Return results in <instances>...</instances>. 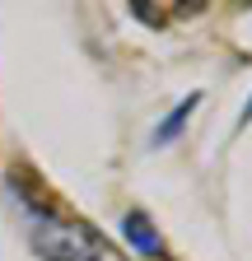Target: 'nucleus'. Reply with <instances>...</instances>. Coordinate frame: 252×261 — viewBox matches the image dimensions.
<instances>
[{
    "label": "nucleus",
    "mask_w": 252,
    "mask_h": 261,
    "mask_svg": "<svg viewBox=\"0 0 252 261\" xmlns=\"http://www.w3.org/2000/svg\"><path fill=\"white\" fill-rule=\"evenodd\" d=\"M28 243L42 261H126L93 224L84 219H61L52 210H33Z\"/></svg>",
    "instance_id": "nucleus-1"
},
{
    "label": "nucleus",
    "mask_w": 252,
    "mask_h": 261,
    "mask_svg": "<svg viewBox=\"0 0 252 261\" xmlns=\"http://www.w3.org/2000/svg\"><path fill=\"white\" fill-rule=\"evenodd\" d=\"M196 103H201V98H196V93H192V98H182V103L173 108V117H168V121H164L159 130H154V140H159V145H168V140L178 136V130H182V121H187V117H192V112H196Z\"/></svg>",
    "instance_id": "nucleus-3"
},
{
    "label": "nucleus",
    "mask_w": 252,
    "mask_h": 261,
    "mask_svg": "<svg viewBox=\"0 0 252 261\" xmlns=\"http://www.w3.org/2000/svg\"><path fill=\"white\" fill-rule=\"evenodd\" d=\"M247 117H252V103H247V112H243V121H247Z\"/></svg>",
    "instance_id": "nucleus-4"
},
{
    "label": "nucleus",
    "mask_w": 252,
    "mask_h": 261,
    "mask_svg": "<svg viewBox=\"0 0 252 261\" xmlns=\"http://www.w3.org/2000/svg\"><path fill=\"white\" fill-rule=\"evenodd\" d=\"M126 238H131L140 252H149V256H159L164 252V243H159V233H154V224L140 215V210H131V215H126Z\"/></svg>",
    "instance_id": "nucleus-2"
}]
</instances>
